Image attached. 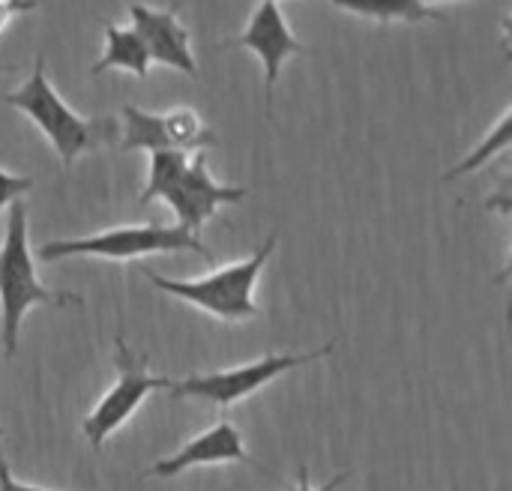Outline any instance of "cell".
<instances>
[{
	"label": "cell",
	"instance_id": "cell-1",
	"mask_svg": "<svg viewBox=\"0 0 512 491\" xmlns=\"http://www.w3.org/2000/svg\"><path fill=\"white\" fill-rule=\"evenodd\" d=\"M3 102L21 111L48 138L63 168H72L78 156L114 144L120 138V123L114 117H81L63 102V96L48 81L45 57H36L33 72L18 90L6 93Z\"/></svg>",
	"mask_w": 512,
	"mask_h": 491
},
{
	"label": "cell",
	"instance_id": "cell-2",
	"mask_svg": "<svg viewBox=\"0 0 512 491\" xmlns=\"http://www.w3.org/2000/svg\"><path fill=\"white\" fill-rule=\"evenodd\" d=\"M249 198L246 186H222L213 180L204 153L189 156H159L150 162L147 183L138 195V207L153 201H165L177 225L198 237V231L228 204H240Z\"/></svg>",
	"mask_w": 512,
	"mask_h": 491
},
{
	"label": "cell",
	"instance_id": "cell-3",
	"mask_svg": "<svg viewBox=\"0 0 512 491\" xmlns=\"http://www.w3.org/2000/svg\"><path fill=\"white\" fill-rule=\"evenodd\" d=\"M33 306H84V300L78 294L51 291L39 282L30 252L27 207L24 201H15L9 207V219L0 243V339L6 357L15 354L21 321Z\"/></svg>",
	"mask_w": 512,
	"mask_h": 491
},
{
	"label": "cell",
	"instance_id": "cell-4",
	"mask_svg": "<svg viewBox=\"0 0 512 491\" xmlns=\"http://www.w3.org/2000/svg\"><path fill=\"white\" fill-rule=\"evenodd\" d=\"M276 243H279V237L270 234L249 258L216 267L213 273H207L201 279H168V276H159L153 270H141V273L162 294L177 297V300L201 309L204 315H210L216 321L240 324V321L261 315L258 303H255V285H258Z\"/></svg>",
	"mask_w": 512,
	"mask_h": 491
},
{
	"label": "cell",
	"instance_id": "cell-5",
	"mask_svg": "<svg viewBox=\"0 0 512 491\" xmlns=\"http://www.w3.org/2000/svg\"><path fill=\"white\" fill-rule=\"evenodd\" d=\"M171 252H195L207 264H216V255L204 246L201 237L183 231L180 225H120L90 237H69L51 240L39 246V261H60V258H102V261H138L147 255H171Z\"/></svg>",
	"mask_w": 512,
	"mask_h": 491
},
{
	"label": "cell",
	"instance_id": "cell-6",
	"mask_svg": "<svg viewBox=\"0 0 512 491\" xmlns=\"http://www.w3.org/2000/svg\"><path fill=\"white\" fill-rule=\"evenodd\" d=\"M114 369L117 381L111 390L96 402V408L81 420V432L90 441L93 450H102V444L120 432L144 405V399L156 390H168L171 378H159L147 369V354H135L123 336H114Z\"/></svg>",
	"mask_w": 512,
	"mask_h": 491
},
{
	"label": "cell",
	"instance_id": "cell-7",
	"mask_svg": "<svg viewBox=\"0 0 512 491\" xmlns=\"http://www.w3.org/2000/svg\"><path fill=\"white\" fill-rule=\"evenodd\" d=\"M327 354H333V342L318 348V351H306V354H267V357H261L255 363L234 366V369H225V372L189 375L183 381H171L168 396L171 399H198V402H210V405H219V408H231V405L255 396L258 390H264L267 384H273L285 372L309 366L315 360H324Z\"/></svg>",
	"mask_w": 512,
	"mask_h": 491
},
{
	"label": "cell",
	"instance_id": "cell-8",
	"mask_svg": "<svg viewBox=\"0 0 512 491\" xmlns=\"http://www.w3.org/2000/svg\"><path fill=\"white\" fill-rule=\"evenodd\" d=\"M216 132L201 120L195 108H171L162 114L141 111L138 105L120 108V147L123 150H180L201 153L204 147H216Z\"/></svg>",
	"mask_w": 512,
	"mask_h": 491
},
{
	"label": "cell",
	"instance_id": "cell-9",
	"mask_svg": "<svg viewBox=\"0 0 512 491\" xmlns=\"http://www.w3.org/2000/svg\"><path fill=\"white\" fill-rule=\"evenodd\" d=\"M222 48H246L255 51L264 69V96H267V108H273V90L276 81L282 75V66L288 57L306 54V45L291 33L279 0H261L249 18V24L243 27V33H237L234 39L222 42Z\"/></svg>",
	"mask_w": 512,
	"mask_h": 491
},
{
	"label": "cell",
	"instance_id": "cell-10",
	"mask_svg": "<svg viewBox=\"0 0 512 491\" xmlns=\"http://www.w3.org/2000/svg\"><path fill=\"white\" fill-rule=\"evenodd\" d=\"M129 27L141 36L150 63L177 69L189 78H198L195 54H192V36L183 27L177 9H153L144 3L129 6Z\"/></svg>",
	"mask_w": 512,
	"mask_h": 491
},
{
	"label": "cell",
	"instance_id": "cell-11",
	"mask_svg": "<svg viewBox=\"0 0 512 491\" xmlns=\"http://www.w3.org/2000/svg\"><path fill=\"white\" fill-rule=\"evenodd\" d=\"M225 462L252 465V459L246 453V444H243V435L231 420H219L207 432L186 441L174 456L153 462L147 468V477L171 480V477H180V474H186L192 468H210V465H225Z\"/></svg>",
	"mask_w": 512,
	"mask_h": 491
},
{
	"label": "cell",
	"instance_id": "cell-12",
	"mask_svg": "<svg viewBox=\"0 0 512 491\" xmlns=\"http://www.w3.org/2000/svg\"><path fill=\"white\" fill-rule=\"evenodd\" d=\"M150 54L141 42V36L132 27H117V24H105V51L102 57L93 63V75L120 69L129 72L135 78H147L150 75Z\"/></svg>",
	"mask_w": 512,
	"mask_h": 491
},
{
	"label": "cell",
	"instance_id": "cell-13",
	"mask_svg": "<svg viewBox=\"0 0 512 491\" xmlns=\"http://www.w3.org/2000/svg\"><path fill=\"white\" fill-rule=\"evenodd\" d=\"M336 9L351 12L357 18L375 24H420V21H441L444 15L420 0H330Z\"/></svg>",
	"mask_w": 512,
	"mask_h": 491
},
{
	"label": "cell",
	"instance_id": "cell-14",
	"mask_svg": "<svg viewBox=\"0 0 512 491\" xmlns=\"http://www.w3.org/2000/svg\"><path fill=\"white\" fill-rule=\"evenodd\" d=\"M507 147H510V108L501 114V120L495 123V129L480 141V147L471 150L453 171H447V180H456V177H462V174H471V171L483 168L495 153H504Z\"/></svg>",
	"mask_w": 512,
	"mask_h": 491
},
{
	"label": "cell",
	"instance_id": "cell-15",
	"mask_svg": "<svg viewBox=\"0 0 512 491\" xmlns=\"http://www.w3.org/2000/svg\"><path fill=\"white\" fill-rule=\"evenodd\" d=\"M33 189V177L24 174H9L0 168V213L6 207H12L15 201H21V195H27Z\"/></svg>",
	"mask_w": 512,
	"mask_h": 491
},
{
	"label": "cell",
	"instance_id": "cell-16",
	"mask_svg": "<svg viewBox=\"0 0 512 491\" xmlns=\"http://www.w3.org/2000/svg\"><path fill=\"white\" fill-rule=\"evenodd\" d=\"M39 6V0H0V33L6 30V24L18 15H27Z\"/></svg>",
	"mask_w": 512,
	"mask_h": 491
},
{
	"label": "cell",
	"instance_id": "cell-17",
	"mask_svg": "<svg viewBox=\"0 0 512 491\" xmlns=\"http://www.w3.org/2000/svg\"><path fill=\"white\" fill-rule=\"evenodd\" d=\"M345 480H348V474H336L330 483H324L321 489H315L312 480H309V468L303 465V468H300V477H297V486H291V491H336L339 486H345Z\"/></svg>",
	"mask_w": 512,
	"mask_h": 491
},
{
	"label": "cell",
	"instance_id": "cell-18",
	"mask_svg": "<svg viewBox=\"0 0 512 491\" xmlns=\"http://www.w3.org/2000/svg\"><path fill=\"white\" fill-rule=\"evenodd\" d=\"M0 491H51V489H42V486H30V483L15 480V477H12V471H9V465L0 459Z\"/></svg>",
	"mask_w": 512,
	"mask_h": 491
},
{
	"label": "cell",
	"instance_id": "cell-19",
	"mask_svg": "<svg viewBox=\"0 0 512 491\" xmlns=\"http://www.w3.org/2000/svg\"><path fill=\"white\" fill-rule=\"evenodd\" d=\"M423 6H432V9H438V6H444V3H474V0H420Z\"/></svg>",
	"mask_w": 512,
	"mask_h": 491
},
{
	"label": "cell",
	"instance_id": "cell-20",
	"mask_svg": "<svg viewBox=\"0 0 512 491\" xmlns=\"http://www.w3.org/2000/svg\"><path fill=\"white\" fill-rule=\"evenodd\" d=\"M0 438H3V429H0Z\"/></svg>",
	"mask_w": 512,
	"mask_h": 491
}]
</instances>
